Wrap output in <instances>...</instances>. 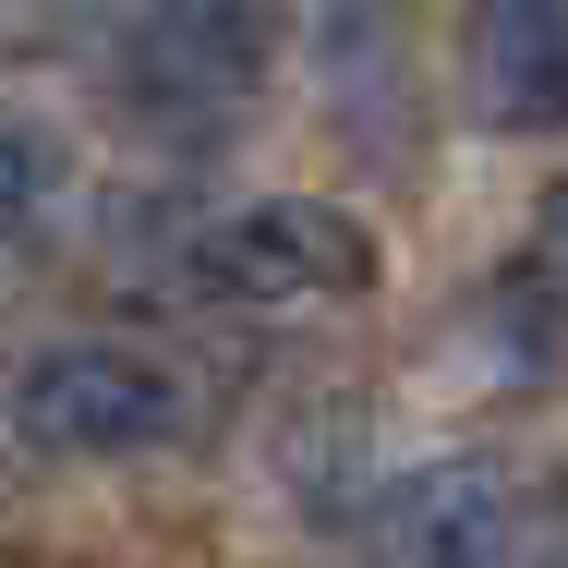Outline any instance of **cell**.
Masks as SVG:
<instances>
[{
    "instance_id": "6da1fadb",
    "label": "cell",
    "mask_w": 568,
    "mask_h": 568,
    "mask_svg": "<svg viewBox=\"0 0 568 568\" xmlns=\"http://www.w3.org/2000/svg\"><path fill=\"white\" fill-rule=\"evenodd\" d=\"M182 291L219 315H327L375 291V230L315 194H254L182 242Z\"/></svg>"
},
{
    "instance_id": "7a4b0ae2",
    "label": "cell",
    "mask_w": 568,
    "mask_h": 568,
    "mask_svg": "<svg viewBox=\"0 0 568 568\" xmlns=\"http://www.w3.org/2000/svg\"><path fill=\"white\" fill-rule=\"evenodd\" d=\"M266 61H278V12L266 0H145L133 37H121V110L145 133H230V121L266 98Z\"/></svg>"
},
{
    "instance_id": "3957f363",
    "label": "cell",
    "mask_w": 568,
    "mask_h": 568,
    "mask_svg": "<svg viewBox=\"0 0 568 568\" xmlns=\"http://www.w3.org/2000/svg\"><path fill=\"white\" fill-rule=\"evenodd\" d=\"M0 412H12V436L37 459H133V448H170L194 399H182V375L158 351H133V339H49V351L12 363Z\"/></svg>"
},
{
    "instance_id": "277c9868",
    "label": "cell",
    "mask_w": 568,
    "mask_h": 568,
    "mask_svg": "<svg viewBox=\"0 0 568 568\" xmlns=\"http://www.w3.org/2000/svg\"><path fill=\"white\" fill-rule=\"evenodd\" d=\"M532 520L496 459H424L387 484V568H520Z\"/></svg>"
},
{
    "instance_id": "5b68a950",
    "label": "cell",
    "mask_w": 568,
    "mask_h": 568,
    "mask_svg": "<svg viewBox=\"0 0 568 568\" xmlns=\"http://www.w3.org/2000/svg\"><path fill=\"white\" fill-rule=\"evenodd\" d=\"M471 110L496 133L568 121V0H484L471 12Z\"/></svg>"
},
{
    "instance_id": "8992f818",
    "label": "cell",
    "mask_w": 568,
    "mask_h": 568,
    "mask_svg": "<svg viewBox=\"0 0 568 568\" xmlns=\"http://www.w3.org/2000/svg\"><path fill=\"white\" fill-rule=\"evenodd\" d=\"M61 194H73V158H61V133L24 110H0V242H37V230L61 219Z\"/></svg>"
},
{
    "instance_id": "52a82bcc",
    "label": "cell",
    "mask_w": 568,
    "mask_h": 568,
    "mask_svg": "<svg viewBox=\"0 0 568 568\" xmlns=\"http://www.w3.org/2000/svg\"><path fill=\"white\" fill-rule=\"evenodd\" d=\"M545 230H557V254H568V182H557V206H545Z\"/></svg>"
}]
</instances>
